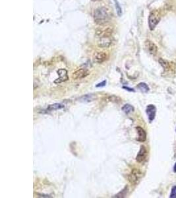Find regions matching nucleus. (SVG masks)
Listing matches in <instances>:
<instances>
[{"label":"nucleus","instance_id":"nucleus-1","mask_svg":"<svg viewBox=\"0 0 176 198\" xmlns=\"http://www.w3.org/2000/svg\"><path fill=\"white\" fill-rule=\"evenodd\" d=\"M110 18L109 10L105 7H98L94 12V22L98 25L103 26L107 24L110 20Z\"/></svg>","mask_w":176,"mask_h":198},{"label":"nucleus","instance_id":"nucleus-2","mask_svg":"<svg viewBox=\"0 0 176 198\" xmlns=\"http://www.w3.org/2000/svg\"><path fill=\"white\" fill-rule=\"evenodd\" d=\"M160 20V13L158 11H152L148 17V25L151 31H153Z\"/></svg>","mask_w":176,"mask_h":198},{"label":"nucleus","instance_id":"nucleus-3","mask_svg":"<svg viewBox=\"0 0 176 198\" xmlns=\"http://www.w3.org/2000/svg\"><path fill=\"white\" fill-rule=\"evenodd\" d=\"M142 176V172L138 168H133L128 176V180L132 185H136L139 183Z\"/></svg>","mask_w":176,"mask_h":198},{"label":"nucleus","instance_id":"nucleus-4","mask_svg":"<svg viewBox=\"0 0 176 198\" xmlns=\"http://www.w3.org/2000/svg\"><path fill=\"white\" fill-rule=\"evenodd\" d=\"M109 56L106 52H96L93 55V61L97 64H102L108 59Z\"/></svg>","mask_w":176,"mask_h":198},{"label":"nucleus","instance_id":"nucleus-5","mask_svg":"<svg viewBox=\"0 0 176 198\" xmlns=\"http://www.w3.org/2000/svg\"><path fill=\"white\" fill-rule=\"evenodd\" d=\"M90 74L89 71L85 68H81L75 71L72 74V79L73 80H79L85 78Z\"/></svg>","mask_w":176,"mask_h":198},{"label":"nucleus","instance_id":"nucleus-6","mask_svg":"<svg viewBox=\"0 0 176 198\" xmlns=\"http://www.w3.org/2000/svg\"><path fill=\"white\" fill-rule=\"evenodd\" d=\"M113 39L112 37H105L99 38V40L98 42V46L100 48H108L112 44Z\"/></svg>","mask_w":176,"mask_h":198},{"label":"nucleus","instance_id":"nucleus-7","mask_svg":"<svg viewBox=\"0 0 176 198\" xmlns=\"http://www.w3.org/2000/svg\"><path fill=\"white\" fill-rule=\"evenodd\" d=\"M113 33V28L111 27H107L106 28H98L96 31V35L99 38L105 37H112Z\"/></svg>","mask_w":176,"mask_h":198},{"label":"nucleus","instance_id":"nucleus-8","mask_svg":"<svg viewBox=\"0 0 176 198\" xmlns=\"http://www.w3.org/2000/svg\"><path fill=\"white\" fill-rule=\"evenodd\" d=\"M147 154H148V152H147V150H146V147L144 145H141L138 154L136 157V161L139 163H142V162H144L146 158Z\"/></svg>","mask_w":176,"mask_h":198},{"label":"nucleus","instance_id":"nucleus-9","mask_svg":"<svg viewBox=\"0 0 176 198\" xmlns=\"http://www.w3.org/2000/svg\"><path fill=\"white\" fill-rule=\"evenodd\" d=\"M57 74L60 77L55 81V83H61L65 82L69 79V77L67 75V71L66 69H60L57 71Z\"/></svg>","mask_w":176,"mask_h":198},{"label":"nucleus","instance_id":"nucleus-10","mask_svg":"<svg viewBox=\"0 0 176 198\" xmlns=\"http://www.w3.org/2000/svg\"><path fill=\"white\" fill-rule=\"evenodd\" d=\"M145 46L148 52L151 54L153 55V56H156V55L157 54L158 47L151 40H146L145 41Z\"/></svg>","mask_w":176,"mask_h":198},{"label":"nucleus","instance_id":"nucleus-11","mask_svg":"<svg viewBox=\"0 0 176 198\" xmlns=\"http://www.w3.org/2000/svg\"><path fill=\"white\" fill-rule=\"evenodd\" d=\"M156 110V107L152 105H150L146 107V112L148 116V120H149L150 122H152L153 120H154V119L155 118Z\"/></svg>","mask_w":176,"mask_h":198},{"label":"nucleus","instance_id":"nucleus-12","mask_svg":"<svg viewBox=\"0 0 176 198\" xmlns=\"http://www.w3.org/2000/svg\"><path fill=\"white\" fill-rule=\"evenodd\" d=\"M136 131H137V134H138L137 141H139L140 142L145 141L146 139V134L145 131L141 127H140V126L136 127Z\"/></svg>","mask_w":176,"mask_h":198},{"label":"nucleus","instance_id":"nucleus-13","mask_svg":"<svg viewBox=\"0 0 176 198\" xmlns=\"http://www.w3.org/2000/svg\"><path fill=\"white\" fill-rule=\"evenodd\" d=\"M65 107L64 105H62L61 103H55L54 105H51L49 106L47 108V111L51 112V111H54V110H60L61 108H63Z\"/></svg>","mask_w":176,"mask_h":198},{"label":"nucleus","instance_id":"nucleus-14","mask_svg":"<svg viewBox=\"0 0 176 198\" xmlns=\"http://www.w3.org/2000/svg\"><path fill=\"white\" fill-rule=\"evenodd\" d=\"M94 95H83L81 97L79 98V101L80 102H89L92 101V100L94 99Z\"/></svg>","mask_w":176,"mask_h":198},{"label":"nucleus","instance_id":"nucleus-15","mask_svg":"<svg viewBox=\"0 0 176 198\" xmlns=\"http://www.w3.org/2000/svg\"><path fill=\"white\" fill-rule=\"evenodd\" d=\"M159 64H160V66L164 68V69L165 71H168L169 69L170 68V66H169V64L167 60H165L163 59V58H160L159 59Z\"/></svg>","mask_w":176,"mask_h":198},{"label":"nucleus","instance_id":"nucleus-16","mask_svg":"<svg viewBox=\"0 0 176 198\" xmlns=\"http://www.w3.org/2000/svg\"><path fill=\"white\" fill-rule=\"evenodd\" d=\"M134 107L131 106V105H129V104H127V105H125L122 107V110L124 112L127 114H130L134 111Z\"/></svg>","mask_w":176,"mask_h":198},{"label":"nucleus","instance_id":"nucleus-17","mask_svg":"<svg viewBox=\"0 0 176 198\" xmlns=\"http://www.w3.org/2000/svg\"><path fill=\"white\" fill-rule=\"evenodd\" d=\"M137 88L143 93H147L149 90V87L145 83H140L138 84Z\"/></svg>","mask_w":176,"mask_h":198},{"label":"nucleus","instance_id":"nucleus-18","mask_svg":"<svg viewBox=\"0 0 176 198\" xmlns=\"http://www.w3.org/2000/svg\"><path fill=\"white\" fill-rule=\"evenodd\" d=\"M113 1H114V4H115V7L116 9L117 14L119 16V17H121L122 15V9L121 7V6H120L119 2L117 1V0H113Z\"/></svg>","mask_w":176,"mask_h":198},{"label":"nucleus","instance_id":"nucleus-19","mask_svg":"<svg viewBox=\"0 0 176 198\" xmlns=\"http://www.w3.org/2000/svg\"><path fill=\"white\" fill-rule=\"evenodd\" d=\"M129 190V188L128 186H125L124 189L123 190H122V191H120V192L116 195V197H125L126 195L128 194V191Z\"/></svg>","mask_w":176,"mask_h":198},{"label":"nucleus","instance_id":"nucleus-20","mask_svg":"<svg viewBox=\"0 0 176 198\" xmlns=\"http://www.w3.org/2000/svg\"><path fill=\"white\" fill-rule=\"evenodd\" d=\"M108 100L111 102H116V103H118V102H120L122 101L121 98H119V97L117 96H114V95L108 97Z\"/></svg>","mask_w":176,"mask_h":198},{"label":"nucleus","instance_id":"nucleus-21","mask_svg":"<svg viewBox=\"0 0 176 198\" xmlns=\"http://www.w3.org/2000/svg\"><path fill=\"white\" fill-rule=\"evenodd\" d=\"M169 197H171V198H175L176 197V186H174L172 187Z\"/></svg>","mask_w":176,"mask_h":198},{"label":"nucleus","instance_id":"nucleus-22","mask_svg":"<svg viewBox=\"0 0 176 198\" xmlns=\"http://www.w3.org/2000/svg\"><path fill=\"white\" fill-rule=\"evenodd\" d=\"M106 85V81H103L102 83L97 84L96 87H104Z\"/></svg>","mask_w":176,"mask_h":198},{"label":"nucleus","instance_id":"nucleus-23","mask_svg":"<svg viewBox=\"0 0 176 198\" xmlns=\"http://www.w3.org/2000/svg\"><path fill=\"white\" fill-rule=\"evenodd\" d=\"M123 89H126V90H129V91H131V92L133 91V92H135L134 89H131V88H129V87H123Z\"/></svg>","mask_w":176,"mask_h":198},{"label":"nucleus","instance_id":"nucleus-24","mask_svg":"<svg viewBox=\"0 0 176 198\" xmlns=\"http://www.w3.org/2000/svg\"><path fill=\"white\" fill-rule=\"evenodd\" d=\"M174 173H176V163L174 165Z\"/></svg>","mask_w":176,"mask_h":198},{"label":"nucleus","instance_id":"nucleus-25","mask_svg":"<svg viewBox=\"0 0 176 198\" xmlns=\"http://www.w3.org/2000/svg\"><path fill=\"white\" fill-rule=\"evenodd\" d=\"M92 1H102V0H92Z\"/></svg>","mask_w":176,"mask_h":198},{"label":"nucleus","instance_id":"nucleus-26","mask_svg":"<svg viewBox=\"0 0 176 198\" xmlns=\"http://www.w3.org/2000/svg\"><path fill=\"white\" fill-rule=\"evenodd\" d=\"M175 130H176V129H175Z\"/></svg>","mask_w":176,"mask_h":198}]
</instances>
